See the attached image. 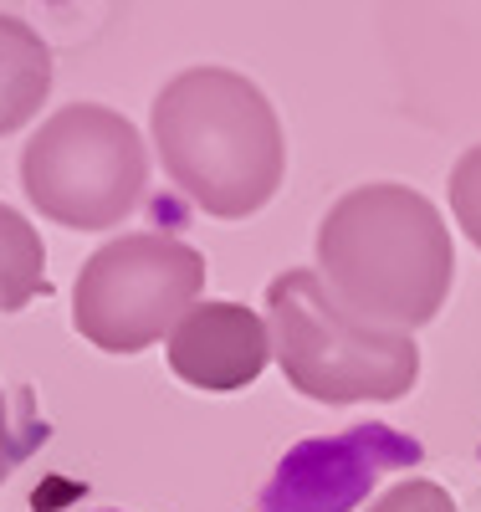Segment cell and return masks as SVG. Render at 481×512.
I'll return each mask as SVG.
<instances>
[{
    "instance_id": "obj_1",
    "label": "cell",
    "mask_w": 481,
    "mask_h": 512,
    "mask_svg": "<svg viewBox=\"0 0 481 512\" xmlns=\"http://www.w3.org/2000/svg\"><path fill=\"white\" fill-rule=\"evenodd\" d=\"M318 277L338 303L374 323L415 333L435 323L456 282L446 216L415 185L369 180L338 195L318 221Z\"/></svg>"
},
{
    "instance_id": "obj_2",
    "label": "cell",
    "mask_w": 481,
    "mask_h": 512,
    "mask_svg": "<svg viewBox=\"0 0 481 512\" xmlns=\"http://www.w3.org/2000/svg\"><path fill=\"white\" fill-rule=\"evenodd\" d=\"M149 134L169 185L215 221H246L282 190V118L246 72L185 67L169 77L154 98Z\"/></svg>"
},
{
    "instance_id": "obj_3",
    "label": "cell",
    "mask_w": 481,
    "mask_h": 512,
    "mask_svg": "<svg viewBox=\"0 0 481 512\" xmlns=\"http://www.w3.org/2000/svg\"><path fill=\"white\" fill-rule=\"evenodd\" d=\"M267 328L282 379L318 405H395L420 379L415 333L354 318L318 267H287L272 277Z\"/></svg>"
},
{
    "instance_id": "obj_4",
    "label": "cell",
    "mask_w": 481,
    "mask_h": 512,
    "mask_svg": "<svg viewBox=\"0 0 481 512\" xmlns=\"http://www.w3.org/2000/svg\"><path fill=\"white\" fill-rule=\"evenodd\" d=\"M26 200L62 231H113L149 200V144L103 103H67L21 154Z\"/></svg>"
},
{
    "instance_id": "obj_5",
    "label": "cell",
    "mask_w": 481,
    "mask_h": 512,
    "mask_svg": "<svg viewBox=\"0 0 481 512\" xmlns=\"http://www.w3.org/2000/svg\"><path fill=\"white\" fill-rule=\"evenodd\" d=\"M205 287V256L169 236H113L82 262L72 282V328L103 354H144L174 333Z\"/></svg>"
},
{
    "instance_id": "obj_6",
    "label": "cell",
    "mask_w": 481,
    "mask_h": 512,
    "mask_svg": "<svg viewBox=\"0 0 481 512\" xmlns=\"http://www.w3.org/2000/svg\"><path fill=\"white\" fill-rule=\"evenodd\" d=\"M164 359L169 374L200 395H236L267 374V364H277L267 313L236 303V297L195 303L164 338Z\"/></svg>"
},
{
    "instance_id": "obj_7",
    "label": "cell",
    "mask_w": 481,
    "mask_h": 512,
    "mask_svg": "<svg viewBox=\"0 0 481 512\" xmlns=\"http://www.w3.org/2000/svg\"><path fill=\"white\" fill-rule=\"evenodd\" d=\"M52 47L21 16H0V139L26 128L52 98Z\"/></svg>"
},
{
    "instance_id": "obj_8",
    "label": "cell",
    "mask_w": 481,
    "mask_h": 512,
    "mask_svg": "<svg viewBox=\"0 0 481 512\" xmlns=\"http://www.w3.org/2000/svg\"><path fill=\"white\" fill-rule=\"evenodd\" d=\"M52 292L47 277V246L36 226L0 200V313H21L26 303Z\"/></svg>"
},
{
    "instance_id": "obj_9",
    "label": "cell",
    "mask_w": 481,
    "mask_h": 512,
    "mask_svg": "<svg viewBox=\"0 0 481 512\" xmlns=\"http://www.w3.org/2000/svg\"><path fill=\"white\" fill-rule=\"evenodd\" d=\"M446 200H451V216H456L461 236L481 251V144H471V149L451 164Z\"/></svg>"
},
{
    "instance_id": "obj_10",
    "label": "cell",
    "mask_w": 481,
    "mask_h": 512,
    "mask_svg": "<svg viewBox=\"0 0 481 512\" xmlns=\"http://www.w3.org/2000/svg\"><path fill=\"white\" fill-rule=\"evenodd\" d=\"M364 512H456V497L430 477H405L395 487H384Z\"/></svg>"
},
{
    "instance_id": "obj_11",
    "label": "cell",
    "mask_w": 481,
    "mask_h": 512,
    "mask_svg": "<svg viewBox=\"0 0 481 512\" xmlns=\"http://www.w3.org/2000/svg\"><path fill=\"white\" fill-rule=\"evenodd\" d=\"M21 446H16V431H11V405H6V390H0V482L11 477Z\"/></svg>"
}]
</instances>
